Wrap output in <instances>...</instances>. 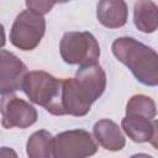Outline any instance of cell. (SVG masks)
<instances>
[{
	"label": "cell",
	"instance_id": "cell-1",
	"mask_svg": "<svg viewBox=\"0 0 158 158\" xmlns=\"http://www.w3.org/2000/svg\"><path fill=\"white\" fill-rule=\"evenodd\" d=\"M111 49L118 62L125 64L135 78L147 86L158 84V56L154 49L132 37H118Z\"/></svg>",
	"mask_w": 158,
	"mask_h": 158
},
{
	"label": "cell",
	"instance_id": "cell-2",
	"mask_svg": "<svg viewBox=\"0 0 158 158\" xmlns=\"http://www.w3.org/2000/svg\"><path fill=\"white\" fill-rule=\"evenodd\" d=\"M21 90L33 104L44 107L49 114L63 116L62 107V79L43 70L27 72Z\"/></svg>",
	"mask_w": 158,
	"mask_h": 158
},
{
	"label": "cell",
	"instance_id": "cell-3",
	"mask_svg": "<svg viewBox=\"0 0 158 158\" xmlns=\"http://www.w3.org/2000/svg\"><path fill=\"white\" fill-rule=\"evenodd\" d=\"M62 59L67 64L85 65L98 62L100 46L93 33L88 31L65 32L59 42Z\"/></svg>",
	"mask_w": 158,
	"mask_h": 158
},
{
	"label": "cell",
	"instance_id": "cell-4",
	"mask_svg": "<svg viewBox=\"0 0 158 158\" xmlns=\"http://www.w3.org/2000/svg\"><path fill=\"white\" fill-rule=\"evenodd\" d=\"M44 31L43 15L27 9L16 16L10 31V42L22 51H32L40 44Z\"/></svg>",
	"mask_w": 158,
	"mask_h": 158
},
{
	"label": "cell",
	"instance_id": "cell-5",
	"mask_svg": "<svg viewBox=\"0 0 158 158\" xmlns=\"http://www.w3.org/2000/svg\"><path fill=\"white\" fill-rule=\"evenodd\" d=\"M54 157L84 158L96 153L98 143L91 133L85 130H69L53 137Z\"/></svg>",
	"mask_w": 158,
	"mask_h": 158
},
{
	"label": "cell",
	"instance_id": "cell-6",
	"mask_svg": "<svg viewBox=\"0 0 158 158\" xmlns=\"http://www.w3.org/2000/svg\"><path fill=\"white\" fill-rule=\"evenodd\" d=\"M98 98L77 77L62 79V107L64 115L85 116Z\"/></svg>",
	"mask_w": 158,
	"mask_h": 158
},
{
	"label": "cell",
	"instance_id": "cell-7",
	"mask_svg": "<svg viewBox=\"0 0 158 158\" xmlns=\"http://www.w3.org/2000/svg\"><path fill=\"white\" fill-rule=\"evenodd\" d=\"M1 125L10 130L14 127L27 128L37 121V110L27 101L20 99L12 93L2 95L0 99Z\"/></svg>",
	"mask_w": 158,
	"mask_h": 158
},
{
	"label": "cell",
	"instance_id": "cell-8",
	"mask_svg": "<svg viewBox=\"0 0 158 158\" xmlns=\"http://www.w3.org/2000/svg\"><path fill=\"white\" fill-rule=\"evenodd\" d=\"M26 64L12 52L0 49V94H10L21 90L27 74Z\"/></svg>",
	"mask_w": 158,
	"mask_h": 158
},
{
	"label": "cell",
	"instance_id": "cell-9",
	"mask_svg": "<svg viewBox=\"0 0 158 158\" xmlns=\"http://www.w3.org/2000/svg\"><path fill=\"white\" fill-rule=\"evenodd\" d=\"M121 128L133 142H151L153 147H157V121L154 118L126 115L121 121Z\"/></svg>",
	"mask_w": 158,
	"mask_h": 158
},
{
	"label": "cell",
	"instance_id": "cell-10",
	"mask_svg": "<svg viewBox=\"0 0 158 158\" xmlns=\"http://www.w3.org/2000/svg\"><path fill=\"white\" fill-rule=\"evenodd\" d=\"M93 136L96 143H99L102 148L107 151H121L126 144V139L121 128L117 123L109 118L99 120L94 125Z\"/></svg>",
	"mask_w": 158,
	"mask_h": 158
},
{
	"label": "cell",
	"instance_id": "cell-11",
	"mask_svg": "<svg viewBox=\"0 0 158 158\" xmlns=\"http://www.w3.org/2000/svg\"><path fill=\"white\" fill-rule=\"evenodd\" d=\"M99 22L107 28H118L126 25L128 9L125 0H100L96 6Z\"/></svg>",
	"mask_w": 158,
	"mask_h": 158
},
{
	"label": "cell",
	"instance_id": "cell-12",
	"mask_svg": "<svg viewBox=\"0 0 158 158\" xmlns=\"http://www.w3.org/2000/svg\"><path fill=\"white\" fill-rule=\"evenodd\" d=\"M135 26L144 33H152L158 27V9L152 0H137L133 9Z\"/></svg>",
	"mask_w": 158,
	"mask_h": 158
},
{
	"label": "cell",
	"instance_id": "cell-13",
	"mask_svg": "<svg viewBox=\"0 0 158 158\" xmlns=\"http://www.w3.org/2000/svg\"><path fill=\"white\" fill-rule=\"evenodd\" d=\"M75 77L81 80L99 99L106 88V74L102 69V67L95 62L91 64L80 65L77 70Z\"/></svg>",
	"mask_w": 158,
	"mask_h": 158
},
{
	"label": "cell",
	"instance_id": "cell-14",
	"mask_svg": "<svg viewBox=\"0 0 158 158\" xmlns=\"http://www.w3.org/2000/svg\"><path fill=\"white\" fill-rule=\"evenodd\" d=\"M26 153L30 158H53V136L46 130L33 132L27 141Z\"/></svg>",
	"mask_w": 158,
	"mask_h": 158
},
{
	"label": "cell",
	"instance_id": "cell-15",
	"mask_svg": "<svg viewBox=\"0 0 158 158\" xmlns=\"http://www.w3.org/2000/svg\"><path fill=\"white\" fill-rule=\"evenodd\" d=\"M126 115H138L148 118H154L157 115L156 102L146 95H133L126 105Z\"/></svg>",
	"mask_w": 158,
	"mask_h": 158
},
{
	"label": "cell",
	"instance_id": "cell-16",
	"mask_svg": "<svg viewBox=\"0 0 158 158\" xmlns=\"http://www.w3.org/2000/svg\"><path fill=\"white\" fill-rule=\"evenodd\" d=\"M56 2V0H26V6L31 11L46 15L53 9Z\"/></svg>",
	"mask_w": 158,
	"mask_h": 158
},
{
	"label": "cell",
	"instance_id": "cell-17",
	"mask_svg": "<svg viewBox=\"0 0 158 158\" xmlns=\"http://www.w3.org/2000/svg\"><path fill=\"white\" fill-rule=\"evenodd\" d=\"M9 157V156H14V157H16V153L14 152V151H11L9 147H2L1 149H0V157Z\"/></svg>",
	"mask_w": 158,
	"mask_h": 158
},
{
	"label": "cell",
	"instance_id": "cell-18",
	"mask_svg": "<svg viewBox=\"0 0 158 158\" xmlns=\"http://www.w3.org/2000/svg\"><path fill=\"white\" fill-rule=\"evenodd\" d=\"M5 42H6V38H5V30H4V26L0 23V48H2L5 46Z\"/></svg>",
	"mask_w": 158,
	"mask_h": 158
},
{
	"label": "cell",
	"instance_id": "cell-19",
	"mask_svg": "<svg viewBox=\"0 0 158 158\" xmlns=\"http://www.w3.org/2000/svg\"><path fill=\"white\" fill-rule=\"evenodd\" d=\"M57 2H59V4H64V2H68V1H72V0H56Z\"/></svg>",
	"mask_w": 158,
	"mask_h": 158
}]
</instances>
